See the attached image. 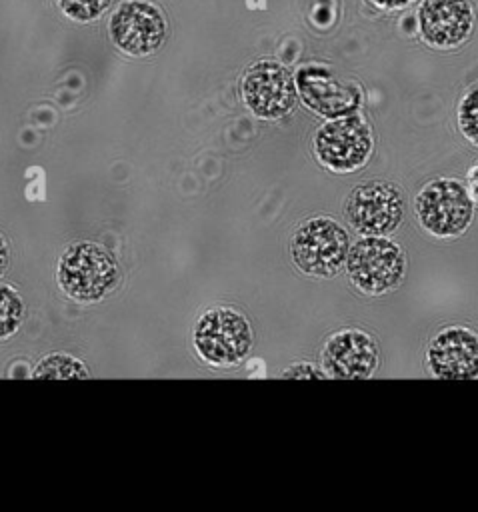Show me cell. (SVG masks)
Segmentation results:
<instances>
[{
  "instance_id": "1",
  "label": "cell",
  "mask_w": 478,
  "mask_h": 512,
  "mask_svg": "<svg viewBox=\"0 0 478 512\" xmlns=\"http://www.w3.org/2000/svg\"><path fill=\"white\" fill-rule=\"evenodd\" d=\"M56 280L66 296L78 302H98L120 282V264L102 244L78 240L58 258Z\"/></svg>"
},
{
  "instance_id": "2",
  "label": "cell",
  "mask_w": 478,
  "mask_h": 512,
  "mask_svg": "<svg viewBox=\"0 0 478 512\" xmlns=\"http://www.w3.org/2000/svg\"><path fill=\"white\" fill-rule=\"evenodd\" d=\"M250 320L232 306L204 310L192 328V346L198 358L212 368L238 366L252 350Z\"/></svg>"
},
{
  "instance_id": "3",
  "label": "cell",
  "mask_w": 478,
  "mask_h": 512,
  "mask_svg": "<svg viewBox=\"0 0 478 512\" xmlns=\"http://www.w3.org/2000/svg\"><path fill=\"white\" fill-rule=\"evenodd\" d=\"M474 200L456 176L428 180L414 198V214L424 232L440 240L462 236L474 220Z\"/></svg>"
},
{
  "instance_id": "4",
  "label": "cell",
  "mask_w": 478,
  "mask_h": 512,
  "mask_svg": "<svg viewBox=\"0 0 478 512\" xmlns=\"http://www.w3.org/2000/svg\"><path fill=\"white\" fill-rule=\"evenodd\" d=\"M344 268L360 294L382 296L404 282L408 260L404 248L388 236H360L350 244Z\"/></svg>"
},
{
  "instance_id": "5",
  "label": "cell",
  "mask_w": 478,
  "mask_h": 512,
  "mask_svg": "<svg viewBox=\"0 0 478 512\" xmlns=\"http://www.w3.org/2000/svg\"><path fill=\"white\" fill-rule=\"evenodd\" d=\"M348 230L330 216H312L302 220L290 236V258L306 276L332 278L348 258Z\"/></svg>"
},
{
  "instance_id": "6",
  "label": "cell",
  "mask_w": 478,
  "mask_h": 512,
  "mask_svg": "<svg viewBox=\"0 0 478 512\" xmlns=\"http://www.w3.org/2000/svg\"><path fill=\"white\" fill-rule=\"evenodd\" d=\"M312 152L320 166L334 174H352L364 168L374 152V132L362 114L328 118L312 136Z\"/></svg>"
},
{
  "instance_id": "7",
  "label": "cell",
  "mask_w": 478,
  "mask_h": 512,
  "mask_svg": "<svg viewBox=\"0 0 478 512\" xmlns=\"http://www.w3.org/2000/svg\"><path fill=\"white\" fill-rule=\"evenodd\" d=\"M406 196L400 186L386 180H368L350 190L344 216L360 236H388L404 220Z\"/></svg>"
},
{
  "instance_id": "8",
  "label": "cell",
  "mask_w": 478,
  "mask_h": 512,
  "mask_svg": "<svg viewBox=\"0 0 478 512\" xmlns=\"http://www.w3.org/2000/svg\"><path fill=\"white\" fill-rule=\"evenodd\" d=\"M240 94L246 108L262 120L288 116L298 98L294 76L274 60L254 62L242 76Z\"/></svg>"
},
{
  "instance_id": "9",
  "label": "cell",
  "mask_w": 478,
  "mask_h": 512,
  "mask_svg": "<svg viewBox=\"0 0 478 512\" xmlns=\"http://www.w3.org/2000/svg\"><path fill=\"white\" fill-rule=\"evenodd\" d=\"M424 366L438 380L478 378V332L462 324L440 328L426 346Z\"/></svg>"
},
{
  "instance_id": "10",
  "label": "cell",
  "mask_w": 478,
  "mask_h": 512,
  "mask_svg": "<svg viewBox=\"0 0 478 512\" xmlns=\"http://www.w3.org/2000/svg\"><path fill=\"white\" fill-rule=\"evenodd\" d=\"M380 364V350L372 334L360 328L332 332L320 350V366L328 378L366 380Z\"/></svg>"
},
{
  "instance_id": "11",
  "label": "cell",
  "mask_w": 478,
  "mask_h": 512,
  "mask_svg": "<svg viewBox=\"0 0 478 512\" xmlns=\"http://www.w3.org/2000/svg\"><path fill=\"white\" fill-rule=\"evenodd\" d=\"M296 90L308 110L322 118H338L358 112L362 104V90L356 82L338 78L332 70L308 64L296 76Z\"/></svg>"
},
{
  "instance_id": "12",
  "label": "cell",
  "mask_w": 478,
  "mask_h": 512,
  "mask_svg": "<svg viewBox=\"0 0 478 512\" xmlns=\"http://www.w3.org/2000/svg\"><path fill=\"white\" fill-rule=\"evenodd\" d=\"M112 42L130 56H146L166 38V20L160 10L144 0H128L110 18Z\"/></svg>"
},
{
  "instance_id": "13",
  "label": "cell",
  "mask_w": 478,
  "mask_h": 512,
  "mask_svg": "<svg viewBox=\"0 0 478 512\" xmlns=\"http://www.w3.org/2000/svg\"><path fill=\"white\" fill-rule=\"evenodd\" d=\"M474 10L468 0H422L418 28L426 44L434 48H456L472 32Z\"/></svg>"
},
{
  "instance_id": "14",
  "label": "cell",
  "mask_w": 478,
  "mask_h": 512,
  "mask_svg": "<svg viewBox=\"0 0 478 512\" xmlns=\"http://www.w3.org/2000/svg\"><path fill=\"white\" fill-rule=\"evenodd\" d=\"M32 376L42 380H70V378H88L90 370L82 360H78L72 354L52 352L40 358V362L34 366Z\"/></svg>"
},
{
  "instance_id": "15",
  "label": "cell",
  "mask_w": 478,
  "mask_h": 512,
  "mask_svg": "<svg viewBox=\"0 0 478 512\" xmlns=\"http://www.w3.org/2000/svg\"><path fill=\"white\" fill-rule=\"evenodd\" d=\"M24 300L20 292L8 284H0V342L12 338L24 320Z\"/></svg>"
},
{
  "instance_id": "16",
  "label": "cell",
  "mask_w": 478,
  "mask_h": 512,
  "mask_svg": "<svg viewBox=\"0 0 478 512\" xmlns=\"http://www.w3.org/2000/svg\"><path fill=\"white\" fill-rule=\"evenodd\" d=\"M456 122L462 138L478 148V84L462 94L456 108Z\"/></svg>"
},
{
  "instance_id": "17",
  "label": "cell",
  "mask_w": 478,
  "mask_h": 512,
  "mask_svg": "<svg viewBox=\"0 0 478 512\" xmlns=\"http://www.w3.org/2000/svg\"><path fill=\"white\" fill-rule=\"evenodd\" d=\"M110 0H58L62 12L78 22L96 20L106 8Z\"/></svg>"
},
{
  "instance_id": "18",
  "label": "cell",
  "mask_w": 478,
  "mask_h": 512,
  "mask_svg": "<svg viewBox=\"0 0 478 512\" xmlns=\"http://www.w3.org/2000/svg\"><path fill=\"white\" fill-rule=\"evenodd\" d=\"M282 378H296V380H302V378H328V374L324 372V368L312 364V362H294L290 364L282 374Z\"/></svg>"
},
{
  "instance_id": "19",
  "label": "cell",
  "mask_w": 478,
  "mask_h": 512,
  "mask_svg": "<svg viewBox=\"0 0 478 512\" xmlns=\"http://www.w3.org/2000/svg\"><path fill=\"white\" fill-rule=\"evenodd\" d=\"M466 188H468L474 204L478 206V162H474L466 172Z\"/></svg>"
},
{
  "instance_id": "20",
  "label": "cell",
  "mask_w": 478,
  "mask_h": 512,
  "mask_svg": "<svg viewBox=\"0 0 478 512\" xmlns=\"http://www.w3.org/2000/svg\"><path fill=\"white\" fill-rule=\"evenodd\" d=\"M8 266H10V246H8V240L0 234V278L4 276Z\"/></svg>"
},
{
  "instance_id": "21",
  "label": "cell",
  "mask_w": 478,
  "mask_h": 512,
  "mask_svg": "<svg viewBox=\"0 0 478 512\" xmlns=\"http://www.w3.org/2000/svg\"><path fill=\"white\" fill-rule=\"evenodd\" d=\"M370 2L382 10H398V8L408 6L412 0H370Z\"/></svg>"
}]
</instances>
